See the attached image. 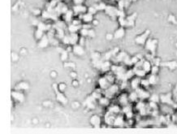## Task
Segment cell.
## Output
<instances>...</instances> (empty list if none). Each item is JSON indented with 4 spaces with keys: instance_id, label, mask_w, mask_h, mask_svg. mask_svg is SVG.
Segmentation results:
<instances>
[{
    "instance_id": "obj_1",
    "label": "cell",
    "mask_w": 177,
    "mask_h": 134,
    "mask_svg": "<svg viewBox=\"0 0 177 134\" xmlns=\"http://www.w3.org/2000/svg\"><path fill=\"white\" fill-rule=\"evenodd\" d=\"M160 102L164 105L171 106H174V107H176V105H177V103L175 102L174 99H173V94H171V93L162 94L160 96Z\"/></svg>"
},
{
    "instance_id": "obj_2",
    "label": "cell",
    "mask_w": 177,
    "mask_h": 134,
    "mask_svg": "<svg viewBox=\"0 0 177 134\" xmlns=\"http://www.w3.org/2000/svg\"><path fill=\"white\" fill-rule=\"evenodd\" d=\"M157 46H158V40L155 38H149L145 44V47L146 50L154 56L156 53Z\"/></svg>"
},
{
    "instance_id": "obj_3",
    "label": "cell",
    "mask_w": 177,
    "mask_h": 134,
    "mask_svg": "<svg viewBox=\"0 0 177 134\" xmlns=\"http://www.w3.org/2000/svg\"><path fill=\"white\" fill-rule=\"evenodd\" d=\"M149 34H150V30L146 29V31L142 33L141 34L136 36V38H135V42L136 44L141 45V46H145L146 42H147V40L149 39Z\"/></svg>"
},
{
    "instance_id": "obj_4",
    "label": "cell",
    "mask_w": 177,
    "mask_h": 134,
    "mask_svg": "<svg viewBox=\"0 0 177 134\" xmlns=\"http://www.w3.org/2000/svg\"><path fill=\"white\" fill-rule=\"evenodd\" d=\"M118 91H119V86L113 84V85H111V86L109 87L107 89L105 90L104 95L106 96V97L109 98V99H111L112 97H114V96L117 93Z\"/></svg>"
},
{
    "instance_id": "obj_5",
    "label": "cell",
    "mask_w": 177,
    "mask_h": 134,
    "mask_svg": "<svg viewBox=\"0 0 177 134\" xmlns=\"http://www.w3.org/2000/svg\"><path fill=\"white\" fill-rule=\"evenodd\" d=\"M136 91L137 92V94H138L140 100H142L143 101V100L149 99V97H150V93L147 90L144 89V88H142V87H139Z\"/></svg>"
},
{
    "instance_id": "obj_6",
    "label": "cell",
    "mask_w": 177,
    "mask_h": 134,
    "mask_svg": "<svg viewBox=\"0 0 177 134\" xmlns=\"http://www.w3.org/2000/svg\"><path fill=\"white\" fill-rule=\"evenodd\" d=\"M120 9L113 6H107L105 9V12L111 17H117Z\"/></svg>"
},
{
    "instance_id": "obj_7",
    "label": "cell",
    "mask_w": 177,
    "mask_h": 134,
    "mask_svg": "<svg viewBox=\"0 0 177 134\" xmlns=\"http://www.w3.org/2000/svg\"><path fill=\"white\" fill-rule=\"evenodd\" d=\"M73 12L76 15H80V14H85V13L88 12V8H86V6H84L82 4H79V5H75L73 7Z\"/></svg>"
},
{
    "instance_id": "obj_8",
    "label": "cell",
    "mask_w": 177,
    "mask_h": 134,
    "mask_svg": "<svg viewBox=\"0 0 177 134\" xmlns=\"http://www.w3.org/2000/svg\"><path fill=\"white\" fill-rule=\"evenodd\" d=\"M98 85H99V88L102 90H106L109 87L111 86V84L108 81V80L106 78L105 76H103L102 77H101L99 80H98Z\"/></svg>"
},
{
    "instance_id": "obj_9",
    "label": "cell",
    "mask_w": 177,
    "mask_h": 134,
    "mask_svg": "<svg viewBox=\"0 0 177 134\" xmlns=\"http://www.w3.org/2000/svg\"><path fill=\"white\" fill-rule=\"evenodd\" d=\"M51 42H50V38H49V37H48L47 34H45L42 38H41L40 40H39V42L38 43V47L40 48H46L47 47L49 44H50Z\"/></svg>"
},
{
    "instance_id": "obj_10",
    "label": "cell",
    "mask_w": 177,
    "mask_h": 134,
    "mask_svg": "<svg viewBox=\"0 0 177 134\" xmlns=\"http://www.w3.org/2000/svg\"><path fill=\"white\" fill-rule=\"evenodd\" d=\"M12 99L18 101V102H23L24 99H25V95H24L22 91L17 90V89L12 92Z\"/></svg>"
},
{
    "instance_id": "obj_11",
    "label": "cell",
    "mask_w": 177,
    "mask_h": 134,
    "mask_svg": "<svg viewBox=\"0 0 177 134\" xmlns=\"http://www.w3.org/2000/svg\"><path fill=\"white\" fill-rule=\"evenodd\" d=\"M73 51L74 54L78 56H81L85 54V49L83 47V46L80 44L74 45L73 46Z\"/></svg>"
},
{
    "instance_id": "obj_12",
    "label": "cell",
    "mask_w": 177,
    "mask_h": 134,
    "mask_svg": "<svg viewBox=\"0 0 177 134\" xmlns=\"http://www.w3.org/2000/svg\"><path fill=\"white\" fill-rule=\"evenodd\" d=\"M141 78L137 77H133V78L131 79L130 85H131V88H132L133 90H136V89L141 86Z\"/></svg>"
},
{
    "instance_id": "obj_13",
    "label": "cell",
    "mask_w": 177,
    "mask_h": 134,
    "mask_svg": "<svg viewBox=\"0 0 177 134\" xmlns=\"http://www.w3.org/2000/svg\"><path fill=\"white\" fill-rule=\"evenodd\" d=\"M118 101H119V103H120V106H126L128 105V103H129V99H128V93H122L121 95L119 97V99H118Z\"/></svg>"
},
{
    "instance_id": "obj_14",
    "label": "cell",
    "mask_w": 177,
    "mask_h": 134,
    "mask_svg": "<svg viewBox=\"0 0 177 134\" xmlns=\"http://www.w3.org/2000/svg\"><path fill=\"white\" fill-rule=\"evenodd\" d=\"M136 13H133L132 15L127 16L126 21H127V27H134L135 25V20L136 19Z\"/></svg>"
},
{
    "instance_id": "obj_15",
    "label": "cell",
    "mask_w": 177,
    "mask_h": 134,
    "mask_svg": "<svg viewBox=\"0 0 177 134\" xmlns=\"http://www.w3.org/2000/svg\"><path fill=\"white\" fill-rule=\"evenodd\" d=\"M96 101L97 99H95L93 96H89V98H87L85 102V104L87 107H89V109H94L96 106Z\"/></svg>"
},
{
    "instance_id": "obj_16",
    "label": "cell",
    "mask_w": 177,
    "mask_h": 134,
    "mask_svg": "<svg viewBox=\"0 0 177 134\" xmlns=\"http://www.w3.org/2000/svg\"><path fill=\"white\" fill-rule=\"evenodd\" d=\"M125 35V29L123 27L120 26L119 29H117L114 33V38L115 39H120L123 38Z\"/></svg>"
},
{
    "instance_id": "obj_17",
    "label": "cell",
    "mask_w": 177,
    "mask_h": 134,
    "mask_svg": "<svg viewBox=\"0 0 177 134\" xmlns=\"http://www.w3.org/2000/svg\"><path fill=\"white\" fill-rule=\"evenodd\" d=\"M81 20L83 22H85L86 24H89V23L93 22L94 21V15H92L91 13L86 12L85 14H83L81 16Z\"/></svg>"
},
{
    "instance_id": "obj_18",
    "label": "cell",
    "mask_w": 177,
    "mask_h": 134,
    "mask_svg": "<svg viewBox=\"0 0 177 134\" xmlns=\"http://www.w3.org/2000/svg\"><path fill=\"white\" fill-rule=\"evenodd\" d=\"M90 124L93 126H94L95 128H98L101 125V119L98 115H93L90 119Z\"/></svg>"
},
{
    "instance_id": "obj_19",
    "label": "cell",
    "mask_w": 177,
    "mask_h": 134,
    "mask_svg": "<svg viewBox=\"0 0 177 134\" xmlns=\"http://www.w3.org/2000/svg\"><path fill=\"white\" fill-rule=\"evenodd\" d=\"M69 38H70V45H74L78 44L79 42V36H78V33H70L69 34Z\"/></svg>"
},
{
    "instance_id": "obj_20",
    "label": "cell",
    "mask_w": 177,
    "mask_h": 134,
    "mask_svg": "<svg viewBox=\"0 0 177 134\" xmlns=\"http://www.w3.org/2000/svg\"><path fill=\"white\" fill-rule=\"evenodd\" d=\"M83 25H73V24H71L68 27V30H69L70 33H77L78 31H80L81 29H82Z\"/></svg>"
},
{
    "instance_id": "obj_21",
    "label": "cell",
    "mask_w": 177,
    "mask_h": 134,
    "mask_svg": "<svg viewBox=\"0 0 177 134\" xmlns=\"http://www.w3.org/2000/svg\"><path fill=\"white\" fill-rule=\"evenodd\" d=\"M162 65H163L164 67H168L171 70H174L177 67V62H176V61H168V62L162 63Z\"/></svg>"
},
{
    "instance_id": "obj_22",
    "label": "cell",
    "mask_w": 177,
    "mask_h": 134,
    "mask_svg": "<svg viewBox=\"0 0 177 134\" xmlns=\"http://www.w3.org/2000/svg\"><path fill=\"white\" fill-rule=\"evenodd\" d=\"M128 99H129V102H137V100L139 99V97H138V94L136 90H133L128 93Z\"/></svg>"
},
{
    "instance_id": "obj_23",
    "label": "cell",
    "mask_w": 177,
    "mask_h": 134,
    "mask_svg": "<svg viewBox=\"0 0 177 134\" xmlns=\"http://www.w3.org/2000/svg\"><path fill=\"white\" fill-rule=\"evenodd\" d=\"M133 69H134V72H135V76H136L137 77H140V78L145 77L146 73H147L142 67H141V68H133Z\"/></svg>"
},
{
    "instance_id": "obj_24",
    "label": "cell",
    "mask_w": 177,
    "mask_h": 134,
    "mask_svg": "<svg viewBox=\"0 0 177 134\" xmlns=\"http://www.w3.org/2000/svg\"><path fill=\"white\" fill-rule=\"evenodd\" d=\"M108 112L114 114V115H116V114H119L121 112V109H120V106L114 104V105L109 106V111Z\"/></svg>"
},
{
    "instance_id": "obj_25",
    "label": "cell",
    "mask_w": 177,
    "mask_h": 134,
    "mask_svg": "<svg viewBox=\"0 0 177 134\" xmlns=\"http://www.w3.org/2000/svg\"><path fill=\"white\" fill-rule=\"evenodd\" d=\"M142 68L144 69V70L146 71L147 73L150 72L152 68L151 63H150L149 60H147V59H146V60L144 59V62H143V64H142Z\"/></svg>"
},
{
    "instance_id": "obj_26",
    "label": "cell",
    "mask_w": 177,
    "mask_h": 134,
    "mask_svg": "<svg viewBox=\"0 0 177 134\" xmlns=\"http://www.w3.org/2000/svg\"><path fill=\"white\" fill-rule=\"evenodd\" d=\"M98 102H99V103H100L102 106H110V102H111V101H110V99H109V98H107V97H106L105 95H103L101 99L98 100Z\"/></svg>"
},
{
    "instance_id": "obj_27",
    "label": "cell",
    "mask_w": 177,
    "mask_h": 134,
    "mask_svg": "<svg viewBox=\"0 0 177 134\" xmlns=\"http://www.w3.org/2000/svg\"><path fill=\"white\" fill-rule=\"evenodd\" d=\"M73 14H74V12H73V11H72V10H68L65 14H63L64 21H66V22H71L72 18H73Z\"/></svg>"
},
{
    "instance_id": "obj_28",
    "label": "cell",
    "mask_w": 177,
    "mask_h": 134,
    "mask_svg": "<svg viewBox=\"0 0 177 134\" xmlns=\"http://www.w3.org/2000/svg\"><path fill=\"white\" fill-rule=\"evenodd\" d=\"M124 125V119L123 115H118L114 121V125L115 126H122Z\"/></svg>"
},
{
    "instance_id": "obj_29",
    "label": "cell",
    "mask_w": 177,
    "mask_h": 134,
    "mask_svg": "<svg viewBox=\"0 0 177 134\" xmlns=\"http://www.w3.org/2000/svg\"><path fill=\"white\" fill-rule=\"evenodd\" d=\"M148 80L149 81V84H150V85H155L156 84L158 83V78L157 77V75H155V74H150V76L148 77Z\"/></svg>"
},
{
    "instance_id": "obj_30",
    "label": "cell",
    "mask_w": 177,
    "mask_h": 134,
    "mask_svg": "<svg viewBox=\"0 0 177 134\" xmlns=\"http://www.w3.org/2000/svg\"><path fill=\"white\" fill-rule=\"evenodd\" d=\"M128 54L125 53V52H119L115 57H116V59H117L118 62H123V60L125 59V58L127 57Z\"/></svg>"
},
{
    "instance_id": "obj_31",
    "label": "cell",
    "mask_w": 177,
    "mask_h": 134,
    "mask_svg": "<svg viewBox=\"0 0 177 134\" xmlns=\"http://www.w3.org/2000/svg\"><path fill=\"white\" fill-rule=\"evenodd\" d=\"M28 88H29V85H28V83H26V82H20L19 85H17L16 86V89L17 90H20V91L25 90Z\"/></svg>"
},
{
    "instance_id": "obj_32",
    "label": "cell",
    "mask_w": 177,
    "mask_h": 134,
    "mask_svg": "<svg viewBox=\"0 0 177 134\" xmlns=\"http://www.w3.org/2000/svg\"><path fill=\"white\" fill-rule=\"evenodd\" d=\"M43 33H44V31H42L41 29H38L36 30V32H35V38L38 39V40H40V39L45 35Z\"/></svg>"
},
{
    "instance_id": "obj_33",
    "label": "cell",
    "mask_w": 177,
    "mask_h": 134,
    "mask_svg": "<svg viewBox=\"0 0 177 134\" xmlns=\"http://www.w3.org/2000/svg\"><path fill=\"white\" fill-rule=\"evenodd\" d=\"M149 85H150V84H149L148 78H147V79H141V86L142 87V88L146 89V88H148Z\"/></svg>"
},
{
    "instance_id": "obj_34",
    "label": "cell",
    "mask_w": 177,
    "mask_h": 134,
    "mask_svg": "<svg viewBox=\"0 0 177 134\" xmlns=\"http://www.w3.org/2000/svg\"><path fill=\"white\" fill-rule=\"evenodd\" d=\"M149 100H150V102H160V96L157 95V94H155V93H154V94H152V95H150V97H149Z\"/></svg>"
},
{
    "instance_id": "obj_35",
    "label": "cell",
    "mask_w": 177,
    "mask_h": 134,
    "mask_svg": "<svg viewBox=\"0 0 177 134\" xmlns=\"http://www.w3.org/2000/svg\"><path fill=\"white\" fill-rule=\"evenodd\" d=\"M95 7H96V9L98 10V11H105L106 9V7H107V5L105 4L104 3H100L97 4V5H95Z\"/></svg>"
},
{
    "instance_id": "obj_36",
    "label": "cell",
    "mask_w": 177,
    "mask_h": 134,
    "mask_svg": "<svg viewBox=\"0 0 177 134\" xmlns=\"http://www.w3.org/2000/svg\"><path fill=\"white\" fill-rule=\"evenodd\" d=\"M80 34L82 36V37H86L89 35V29L82 28V29L80 30Z\"/></svg>"
},
{
    "instance_id": "obj_37",
    "label": "cell",
    "mask_w": 177,
    "mask_h": 134,
    "mask_svg": "<svg viewBox=\"0 0 177 134\" xmlns=\"http://www.w3.org/2000/svg\"><path fill=\"white\" fill-rule=\"evenodd\" d=\"M158 71H159V67H158V65H154V66H152L151 68V74H155V75H157L158 72Z\"/></svg>"
},
{
    "instance_id": "obj_38",
    "label": "cell",
    "mask_w": 177,
    "mask_h": 134,
    "mask_svg": "<svg viewBox=\"0 0 177 134\" xmlns=\"http://www.w3.org/2000/svg\"><path fill=\"white\" fill-rule=\"evenodd\" d=\"M98 12V10L96 9V7L94 6V7H89L88 8V12L91 13L92 15H94L95 13Z\"/></svg>"
},
{
    "instance_id": "obj_39",
    "label": "cell",
    "mask_w": 177,
    "mask_h": 134,
    "mask_svg": "<svg viewBox=\"0 0 177 134\" xmlns=\"http://www.w3.org/2000/svg\"><path fill=\"white\" fill-rule=\"evenodd\" d=\"M68 57V54H67V51H64L62 52V54H61V59L62 60H67V59Z\"/></svg>"
},
{
    "instance_id": "obj_40",
    "label": "cell",
    "mask_w": 177,
    "mask_h": 134,
    "mask_svg": "<svg viewBox=\"0 0 177 134\" xmlns=\"http://www.w3.org/2000/svg\"><path fill=\"white\" fill-rule=\"evenodd\" d=\"M168 20H169L170 22L175 23V24L176 23V17H175L173 15H170V16H168Z\"/></svg>"
},
{
    "instance_id": "obj_41",
    "label": "cell",
    "mask_w": 177,
    "mask_h": 134,
    "mask_svg": "<svg viewBox=\"0 0 177 134\" xmlns=\"http://www.w3.org/2000/svg\"><path fill=\"white\" fill-rule=\"evenodd\" d=\"M58 88H59V90L61 91V92H63L64 89H66V85H64V84H60L58 85Z\"/></svg>"
},
{
    "instance_id": "obj_42",
    "label": "cell",
    "mask_w": 177,
    "mask_h": 134,
    "mask_svg": "<svg viewBox=\"0 0 177 134\" xmlns=\"http://www.w3.org/2000/svg\"><path fill=\"white\" fill-rule=\"evenodd\" d=\"M89 37H91V38H94L95 37V32L94 30H93V29H89Z\"/></svg>"
},
{
    "instance_id": "obj_43",
    "label": "cell",
    "mask_w": 177,
    "mask_h": 134,
    "mask_svg": "<svg viewBox=\"0 0 177 134\" xmlns=\"http://www.w3.org/2000/svg\"><path fill=\"white\" fill-rule=\"evenodd\" d=\"M73 3H75V5H79V4H82L85 0H73Z\"/></svg>"
},
{
    "instance_id": "obj_44",
    "label": "cell",
    "mask_w": 177,
    "mask_h": 134,
    "mask_svg": "<svg viewBox=\"0 0 177 134\" xmlns=\"http://www.w3.org/2000/svg\"><path fill=\"white\" fill-rule=\"evenodd\" d=\"M173 99H174V101L177 103V92L174 93H173Z\"/></svg>"
},
{
    "instance_id": "obj_45",
    "label": "cell",
    "mask_w": 177,
    "mask_h": 134,
    "mask_svg": "<svg viewBox=\"0 0 177 134\" xmlns=\"http://www.w3.org/2000/svg\"><path fill=\"white\" fill-rule=\"evenodd\" d=\"M112 38H114V35H111V34H107V40H111Z\"/></svg>"
},
{
    "instance_id": "obj_46",
    "label": "cell",
    "mask_w": 177,
    "mask_h": 134,
    "mask_svg": "<svg viewBox=\"0 0 177 134\" xmlns=\"http://www.w3.org/2000/svg\"><path fill=\"white\" fill-rule=\"evenodd\" d=\"M177 92V85H176V87H175V89H174V93H176Z\"/></svg>"
}]
</instances>
